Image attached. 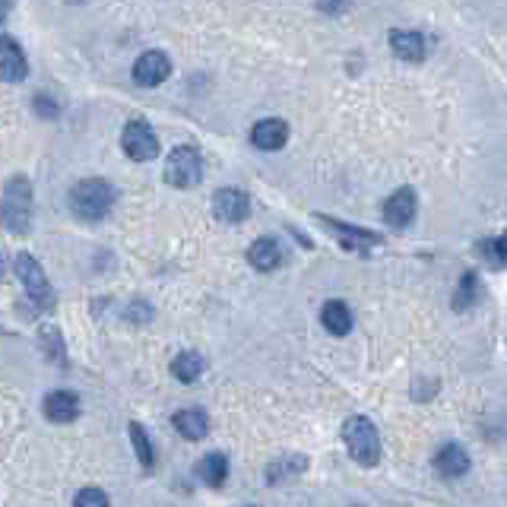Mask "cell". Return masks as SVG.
<instances>
[{
    "instance_id": "9",
    "label": "cell",
    "mask_w": 507,
    "mask_h": 507,
    "mask_svg": "<svg viewBox=\"0 0 507 507\" xmlns=\"http://www.w3.org/2000/svg\"><path fill=\"white\" fill-rule=\"evenodd\" d=\"M172 76V58H168L165 51H146V54H140L136 58V64H134V83L136 86H162Z\"/></svg>"
},
{
    "instance_id": "29",
    "label": "cell",
    "mask_w": 507,
    "mask_h": 507,
    "mask_svg": "<svg viewBox=\"0 0 507 507\" xmlns=\"http://www.w3.org/2000/svg\"><path fill=\"white\" fill-rule=\"evenodd\" d=\"M346 4L349 0H320V10H324V13H342Z\"/></svg>"
},
{
    "instance_id": "22",
    "label": "cell",
    "mask_w": 507,
    "mask_h": 507,
    "mask_svg": "<svg viewBox=\"0 0 507 507\" xmlns=\"http://www.w3.org/2000/svg\"><path fill=\"white\" fill-rule=\"evenodd\" d=\"M127 432H130V441H134V450H136V460H140V466H143V470H152V466H156V447H152L146 428L140 422H130Z\"/></svg>"
},
{
    "instance_id": "6",
    "label": "cell",
    "mask_w": 507,
    "mask_h": 507,
    "mask_svg": "<svg viewBox=\"0 0 507 507\" xmlns=\"http://www.w3.org/2000/svg\"><path fill=\"white\" fill-rule=\"evenodd\" d=\"M121 150L127 152L134 162H150L159 156V136L152 134V127L143 118H134V121H127L121 130Z\"/></svg>"
},
{
    "instance_id": "7",
    "label": "cell",
    "mask_w": 507,
    "mask_h": 507,
    "mask_svg": "<svg viewBox=\"0 0 507 507\" xmlns=\"http://www.w3.org/2000/svg\"><path fill=\"white\" fill-rule=\"evenodd\" d=\"M318 222L326 228V235H334L336 242L346 250H352V254H368L374 244H384V238H380L378 232H368V228L362 226H346V222L330 219V216H318Z\"/></svg>"
},
{
    "instance_id": "11",
    "label": "cell",
    "mask_w": 507,
    "mask_h": 507,
    "mask_svg": "<svg viewBox=\"0 0 507 507\" xmlns=\"http://www.w3.org/2000/svg\"><path fill=\"white\" fill-rule=\"evenodd\" d=\"M0 73H4L7 83H19V80H26V73H29L26 51L19 48V42H16L13 35L0 38Z\"/></svg>"
},
{
    "instance_id": "21",
    "label": "cell",
    "mask_w": 507,
    "mask_h": 507,
    "mask_svg": "<svg viewBox=\"0 0 507 507\" xmlns=\"http://www.w3.org/2000/svg\"><path fill=\"white\" fill-rule=\"evenodd\" d=\"M197 476L204 479V482H210L212 488H219V485L228 479V457L219 454V450L206 454L204 460L197 463Z\"/></svg>"
},
{
    "instance_id": "17",
    "label": "cell",
    "mask_w": 507,
    "mask_h": 507,
    "mask_svg": "<svg viewBox=\"0 0 507 507\" xmlns=\"http://www.w3.org/2000/svg\"><path fill=\"white\" fill-rule=\"evenodd\" d=\"M320 324H324L326 334L346 336L349 330H352V311H349V304L340 302V298H330V302L320 308Z\"/></svg>"
},
{
    "instance_id": "27",
    "label": "cell",
    "mask_w": 507,
    "mask_h": 507,
    "mask_svg": "<svg viewBox=\"0 0 507 507\" xmlns=\"http://www.w3.org/2000/svg\"><path fill=\"white\" fill-rule=\"evenodd\" d=\"M124 318H127L130 324H146V320H152V308L146 302H130L127 311H124Z\"/></svg>"
},
{
    "instance_id": "15",
    "label": "cell",
    "mask_w": 507,
    "mask_h": 507,
    "mask_svg": "<svg viewBox=\"0 0 507 507\" xmlns=\"http://www.w3.org/2000/svg\"><path fill=\"white\" fill-rule=\"evenodd\" d=\"M80 416V396L70 394V390H54L45 396V419L48 422L67 425Z\"/></svg>"
},
{
    "instance_id": "25",
    "label": "cell",
    "mask_w": 507,
    "mask_h": 507,
    "mask_svg": "<svg viewBox=\"0 0 507 507\" xmlns=\"http://www.w3.org/2000/svg\"><path fill=\"white\" fill-rule=\"evenodd\" d=\"M479 257L488 266H507V232L498 238H485V242L479 244Z\"/></svg>"
},
{
    "instance_id": "5",
    "label": "cell",
    "mask_w": 507,
    "mask_h": 507,
    "mask_svg": "<svg viewBox=\"0 0 507 507\" xmlns=\"http://www.w3.org/2000/svg\"><path fill=\"white\" fill-rule=\"evenodd\" d=\"M200 178H204V159H200V152L194 150V146H174L165 159V181L172 184V188L188 190L194 188V184H200Z\"/></svg>"
},
{
    "instance_id": "24",
    "label": "cell",
    "mask_w": 507,
    "mask_h": 507,
    "mask_svg": "<svg viewBox=\"0 0 507 507\" xmlns=\"http://www.w3.org/2000/svg\"><path fill=\"white\" fill-rule=\"evenodd\" d=\"M479 276L476 273H463V280L457 282V292H454V308L457 311H466L479 302Z\"/></svg>"
},
{
    "instance_id": "20",
    "label": "cell",
    "mask_w": 507,
    "mask_h": 507,
    "mask_svg": "<svg viewBox=\"0 0 507 507\" xmlns=\"http://www.w3.org/2000/svg\"><path fill=\"white\" fill-rule=\"evenodd\" d=\"M304 470H308V457H302V454L280 457L276 463L266 466V482L280 485V482H286V479H296L298 472H304Z\"/></svg>"
},
{
    "instance_id": "12",
    "label": "cell",
    "mask_w": 507,
    "mask_h": 507,
    "mask_svg": "<svg viewBox=\"0 0 507 507\" xmlns=\"http://www.w3.org/2000/svg\"><path fill=\"white\" fill-rule=\"evenodd\" d=\"M286 140H288V124L280 121V118H264L250 130V143L264 152L280 150V146H286Z\"/></svg>"
},
{
    "instance_id": "26",
    "label": "cell",
    "mask_w": 507,
    "mask_h": 507,
    "mask_svg": "<svg viewBox=\"0 0 507 507\" xmlns=\"http://www.w3.org/2000/svg\"><path fill=\"white\" fill-rule=\"evenodd\" d=\"M32 108H35V114H38V118H45V121H51V118H58V114H61V105H58L54 99H48V96H42V92L32 99Z\"/></svg>"
},
{
    "instance_id": "19",
    "label": "cell",
    "mask_w": 507,
    "mask_h": 507,
    "mask_svg": "<svg viewBox=\"0 0 507 507\" xmlns=\"http://www.w3.org/2000/svg\"><path fill=\"white\" fill-rule=\"evenodd\" d=\"M204 368H206L204 356H200V352H194V349H188V352H178V356L172 358V374L181 380V384H194V380L204 374Z\"/></svg>"
},
{
    "instance_id": "28",
    "label": "cell",
    "mask_w": 507,
    "mask_h": 507,
    "mask_svg": "<svg viewBox=\"0 0 507 507\" xmlns=\"http://www.w3.org/2000/svg\"><path fill=\"white\" fill-rule=\"evenodd\" d=\"M108 501H111V498H108L105 492H99V488H83V492L73 498V504H80V507H83V504H99L102 507V504H108Z\"/></svg>"
},
{
    "instance_id": "30",
    "label": "cell",
    "mask_w": 507,
    "mask_h": 507,
    "mask_svg": "<svg viewBox=\"0 0 507 507\" xmlns=\"http://www.w3.org/2000/svg\"><path fill=\"white\" fill-rule=\"evenodd\" d=\"M10 10H13V0H4V19H7Z\"/></svg>"
},
{
    "instance_id": "13",
    "label": "cell",
    "mask_w": 507,
    "mask_h": 507,
    "mask_svg": "<svg viewBox=\"0 0 507 507\" xmlns=\"http://www.w3.org/2000/svg\"><path fill=\"white\" fill-rule=\"evenodd\" d=\"M390 51L400 58V61L409 64H419L425 61V35L422 32H412V29H394L390 32Z\"/></svg>"
},
{
    "instance_id": "2",
    "label": "cell",
    "mask_w": 507,
    "mask_h": 507,
    "mask_svg": "<svg viewBox=\"0 0 507 507\" xmlns=\"http://www.w3.org/2000/svg\"><path fill=\"white\" fill-rule=\"evenodd\" d=\"M342 441H346L349 457L362 466H378L380 463V434L368 416H349L342 422Z\"/></svg>"
},
{
    "instance_id": "3",
    "label": "cell",
    "mask_w": 507,
    "mask_h": 507,
    "mask_svg": "<svg viewBox=\"0 0 507 507\" xmlns=\"http://www.w3.org/2000/svg\"><path fill=\"white\" fill-rule=\"evenodd\" d=\"M32 200H35V190H32V181L23 178V174H13L4 184V226L13 235H23V232L32 228Z\"/></svg>"
},
{
    "instance_id": "16",
    "label": "cell",
    "mask_w": 507,
    "mask_h": 507,
    "mask_svg": "<svg viewBox=\"0 0 507 507\" xmlns=\"http://www.w3.org/2000/svg\"><path fill=\"white\" fill-rule=\"evenodd\" d=\"M172 425L188 441H204L210 434V419H206L204 409H181V412H174Z\"/></svg>"
},
{
    "instance_id": "10",
    "label": "cell",
    "mask_w": 507,
    "mask_h": 507,
    "mask_svg": "<svg viewBox=\"0 0 507 507\" xmlns=\"http://www.w3.org/2000/svg\"><path fill=\"white\" fill-rule=\"evenodd\" d=\"M416 210H419L416 190L400 188L384 200V222L390 228H406V226H412V219H416Z\"/></svg>"
},
{
    "instance_id": "8",
    "label": "cell",
    "mask_w": 507,
    "mask_h": 507,
    "mask_svg": "<svg viewBox=\"0 0 507 507\" xmlns=\"http://www.w3.org/2000/svg\"><path fill=\"white\" fill-rule=\"evenodd\" d=\"M212 212H216L219 222L238 226L250 216V197L238 188H219L212 194Z\"/></svg>"
},
{
    "instance_id": "1",
    "label": "cell",
    "mask_w": 507,
    "mask_h": 507,
    "mask_svg": "<svg viewBox=\"0 0 507 507\" xmlns=\"http://www.w3.org/2000/svg\"><path fill=\"white\" fill-rule=\"evenodd\" d=\"M114 206V188L105 178H83L70 188V210L76 219L102 222Z\"/></svg>"
},
{
    "instance_id": "4",
    "label": "cell",
    "mask_w": 507,
    "mask_h": 507,
    "mask_svg": "<svg viewBox=\"0 0 507 507\" xmlns=\"http://www.w3.org/2000/svg\"><path fill=\"white\" fill-rule=\"evenodd\" d=\"M13 270H16V276H19V282H23L29 302L35 304L38 311H54V302H58V298H54V288H51V282H48L42 264L23 250V254H16Z\"/></svg>"
},
{
    "instance_id": "18",
    "label": "cell",
    "mask_w": 507,
    "mask_h": 507,
    "mask_svg": "<svg viewBox=\"0 0 507 507\" xmlns=\"http://www.w3.org/2000/svg\"><path fill=\"white\" fill-rule=\"evenodd\" d=\"M248 264L260 273H273L276 266L282 264V248L280 242H273V238H257V242L250 244L248 250Z\"/></svg>"
},
{
    "instance_id": "14",
    "label": "cell",
    "mask_w": 507,
    "mask_h": 507,
    "mask_svg": "<svg viewBox=\"0 0 507 507\" xmlns=\"http://www.w3.org/2000/svg\"><path fill=\"white\" fill-rule=\"evenodd\" d=\"M434 466L444 479H460L470 472V454H466V447L460 444H444L434 454Z\"/></svg>"
},
{
    "instance_id": "23",
    "label": "cell",
    "mask_w": 507,
    "mask_h": 507,
    "mask_svg": "<svg viewBox=\"0 0 507 507\" xmlns=\"http://www.w3.org/2000/svg\"><path fill=\"white\" fill-rule=\"evenodd\" d=\"M38 340H42V349H45V356L51 358L54 365L67 368V346H64V336L58 326H42Z\"/></svg>"
}]
</instances>
